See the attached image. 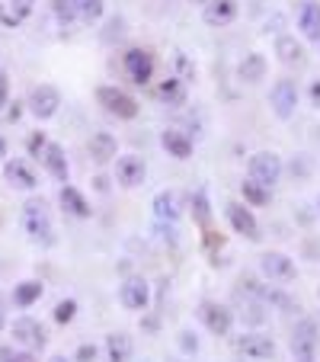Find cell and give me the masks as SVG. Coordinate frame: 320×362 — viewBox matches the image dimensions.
<instances>
[{
	"label": "cell",
	"mask_w": 320,
	"mask_h": 362,
	"mask_svg": "<svg viewBox=\"0 0 320 362\" xmlns=\"http://www.w3.org/2000/svg\"><path fill=\"white\" fill-rule=\"evenodd\" d=\"M4 177H7V183L10 186H16V189H35V173L29 170L23 160H7L4 164Z\"/></svg>",
	"instance_id": "cell-19"
},
{
	"label": "cell",
	"mask_w": 320,
	"mask_h": 362,
	"mask_svg": "<svg viewBox=\"0 0 320 362\" xmlns=\"http://www.w3.org/2000/svg\"><path fill=\"white\" fill-rule=\"evenodd\" d=\"M292 359L295 362H314L317 359V324L311 317L295 324L292 330Z\"/></svg>",
	"instance_id": "cell-4"
},
{
	"label": "cell",
	"mask_w": 320,
	"mask_h": 362,
	"mask_svg": "<svg viewBox=\"0 0 320 362\" xmlns=\"http://www.w3.org/2000/svg\"><path fill=\"white\" fill-rule=\"evenodd\" d=\"M48 362H71V359H68V356H52Z\"/></svg>",
	"instance_id": "cell-43"
},
{
	"label": "cell",
	"mask_w": 320,
	"mask_h": 362,
	"mask_svg": "<svg viewBox=\"0 0 320 362\" xmlns=\"http://www.w3.org/2000/svg\"><path fill=\"white\" fill-rule=\"evenodd\" d=\"M96 100H100L102 110L112 112L116 119H135L138 116L135 96H129L125 90H119V87H100L96 90Z\"/></svg>",
	"instance_id": "cell-6"
},
{
	"label": "cell",
	"mask_w": 320,
	"mask_h": 362,
	"mask_svg": "<svg viewBox=\"0 0 320 362\" xmlns=\"http://www.w3.org/2000/svg\"><path fill=\"white\" fill-rule=\"evenodd\" d=\"M58 199H61V205L68 209L71 215H77V218H90V202L83 199L81 189H74V186H64Z\"/></svg>",
	"instance_id": "cell-24"
},
{
	"label": "cell",
	"mask_w": 320,
	"mask_h": 362,
	"mask_svg": "<svg viewBox=\"0 0 320 362\" xmlns=\"http://www.w3.org/2000/svg\"><path fill=\"white\" fill-rule=\"evenodd\" d=\"M96 359V346L93 343H83L81 349H77V362H93Z\"/></svg>",
	"instance_id": "cell-37"
},
{
	"label": "cell",
	"mask_w": 320,
	"mask_h": 362,
	"mask_svg": "<svg viewBox=\"0 0 320 362\" xmlns=\"http://www.w3.org/2000/svg\"><path fill=\"white\" fill-rule=\"evenodd\" d=\"M23 228L32 240L39 244H55V231H52V215H48V205L42 199H29L23 205Z\"/></svg>",
	"instance_id": "cell-2"
},
{
	"label": "cell",
	"mask_w": 320,
	"mask_h": 362,
	"mask_svg": "<svg viewBox=\"0 0 320 362\" xmlns=\"http://www.w3.org/2000/svg\"><path fill=\"white\" fill-rule=\"evenodd\" d=\"M125 74H129L131 83L144 87L154 74V55H150L148 48H129L125 52Z\"/></svg>",
	"instance_id": "cell-7"
},
{
	"label": "cell",
	"mask_w": 320,
	"mask_h": 362,
	"mask_svg": "<svg viewBox=\"0 0 320 362\" xmlns=\"http://www.w3.org/2000/svg\"><path fill=\"white\" fill-rule=\"evenodd\" d=\"M173 62H177L179 74H183V83H186V81H192V77H196V64H192L189 58L183 55V52H177V55H173Z\"/></svg>",
	"instance_id": "cell-34"
},
{
	"label": "cell",
	"mask_w": 320,
	"mask_h": 362,
	"mask_svg": "<svg viewBox=\"0 0 320 362\" xmlns=\"http://www.w3.org/2000/svg\"><path fill=\"white\" fill-rule=\"evenodd\" d=\"M90 158H93L96 164H109V160L116 158V135L96 132V135L90 138Z\"/></svg>",
	"instance_id": "cell-21"
},
{
	"label": "cell",
	"mask_w": 320,
	"mask_h": 362,
	"mask_svg": "<svg viewBox=\"0 0 320 362\" xmlns=\"http://www.w3.org/2000/svg\"><path fill=\"white\" fill-rule=\"evenodd\" d=\"M247 170H250L253 183L266 186V189H273V186L279 183V177H282V158H279V154H273V151H259V154H253V158H250Z\"/></svg>",
	"instance_id": "cell-3"
},
{
	"label": "cell",
	"mask_w": 320,
	"mask_h": 362,
	"mask_svg": "<svg viewBox=\"0 0 320 362\" xmlns=\"http://www.w3.org/2000/svg\"><path fill=\"white\" fill-rule=\"evenodd\" d=\"M106 29H109V33H106V39H112V35L119 39V35H122V29H125V23L122 20H109V26H106Z\"/></svg>",
	"instance_id": "cell-39"
},
{
	"label": "cell",
	"mask_w": 320,
	"mask_h": 362,
	"mask_svg": "<svg viewBox=\"0 0 320 362\" xmlns=\"http://www.w3.org/2000/svg\"><path fill=\"white\" fill-rule=\"evenodd\" d=\"M269 103H273V112L279 119H292L298 110V87L292 81H275L269 90Z\"/></svg>",
	"instance_id": "cell-9"
},
{
	"label": "cell",
	"mask_w": 320,
	"mask_h": 362,
	"mask_svg": "<svg viewBox=\"0 0 320 362\" xmlns=\"http://www.w3.org/2000/svg\"><path fill=\"white\" fill-rule=\"evenodd\" d=\"M234 346H237V353H244L247 359H253V362H263V359H273L275 356V340L266 334H244V337H237Z\"/></svg>",
	"instance_id": "cell-10"
},
{
	"label": "cell",
	"mask_w": 320,
	"mask_h": 362,
	"mask_svg": "<svg viewBox=\"0 0 320 362\" xmlns=\"http://www.w3.org/2000/svg\"><path fill=\"white\" fill-rule=\"evenodd\" d=\"M13 340L23 343V346H42L45 343V330H42L39 321H32V317H16L13 321Z\"/></svg>",
	"instance_id": "cell-17"
},
{
	"label": "cell",
	"mask_w": 320,
	"mask_h": 362,
	"mask_svg": "<svg viewBox=\"0 0 320 362\" xmlns=\"http://www.w3.org/2000/svg\"><path fill=\"white\" fill-rule=\"evenodd\" d=\"M7 362H35V359H32V356H29V353H16V356H10Z\"/></svg>",
	"instance_id": "cell-41"
},
{
	"label": "cell",
	"mask_w": 320,
	"mask_h": 362,
	"mask_svg": "<svg viewBox=\"0 0 320 362\" xmlns=\"http://www.w3.org/2000/svg\"><path fill=\"white\" fill-rule=\"evenodd\" d=\"M298 29L304 33V39L320 42V4H314V0H304V4H301Z\"/></svg>",
	"instance_id": "cell-18"
},
{
	"label": "cell",
	"mask_w": 320,
	"mask_h": 362,
	"mask_svg": "<svg viewBox=\"0 0 320 362\" xmlns=\"http://www.w3.org/2000/svg\"><path fill=\"white\" fill-rule=\"evenodd\" d=\"M74 315H77V301H61V305H58L55 308V321L58 324H71V321H74Z\"/></svg>",
	"instance_id": "cell-32"
},
{
	"label": "cell",
	"mask_w": 320,
	"mask_h": 362,
	"mask_svg": "<svg viewBox=\"0 0 320 362\" xmlns=\"http://www.w3.org/2000/svg\"><path fill=\"white\" fill-rule=\"evenodd\" d=\"M240 317H247L250 324H263L266 321L263 305H259V301H247V311H240Z\"/></svg>",
	"instance_id": "cell-35"
},
{
	"label": "cell",
	"mask_w": 320,
	"mask_h": 362,
	"mask_svg": "<svg viewBox=\"0 0 320 362\" xmlns=\"http://www.w3.org/2000/svg\"><path fill=\"white\" fill-rule=\"evenodd\" d=\"M317 209H320V199H317Z\"/></svg>",
	"instance_id": "cell-46"
},
{
	"label": "cell",
	"mask_w": 320,
	"mask_h": 362,
	"mask_svg": "<svg viewBox=\"0 0 320 362\" xmlns=\"http://www.w3.org/2000/svg\"><path fill=\"white\" fill-rule=\"evenodd\" d=\"M119 301H122L129 311H144L150 301V288L148 282L141 279V276H131V279L122 282V288H119Z\"/></svg>",
	"instance_id": "cell-12"
},
{
	"label": "cell",
	"mask_w": 320,
	"mask_h": 362,
	"mask_svg": "<svg viewBox=\"0 0 320 362\" xmlns=\"http://www.w3.org/2000/svg\"><path fill=\"white\" fill-rule=\"evenodd\" d=\"M7 96H10V83H7V74L0 71V110L7 106Z\"/></svg>",
	"instance_id": "cell-38"
},
{
	"label": "cell",
	"mask_w": 320,
	"mask_h": 362,
	"mask_svg": "<svg viewBox=\"0 0 320 362\" xmlns=\"http://www.w3.org/2000/svg\"><path fill=\"white\" fill-rule=\"evenodd\" d=\"M74 4V16H81L83 23H96L102 16V0H71Z\"/></svg>",
	"instance_id": "cell-29"
},
{
	"label": "cell",
	"mask_w": 320,
	"mask_h": 362,
	"mask_svg": "<svg viewBox=\"0 0 320 362\" xmlns=\"http://www.w3.org/2000/svg\"><path fill=\"white\" fill-rule=\"evenodd\" d=\"M160 144H164L177 160H186L192 154V138L183 135V132H177V129H167L164 135H160Z\"/></svg>",
	"instance_id": "cell-22"
},
{
	"label": "cell",
	"mask_w": 320,
	"mask_h": 362,
	"mask_svg": "<svg viewBox=\"0 0 320 362\" xmlns=\"http://www.w3.org/2000/svg\"><path fill=\"white\" fill-rule=\"evenodd\" d=\"M144 177H148V167H144V160L138 158V154H122V158L116 160V180L125 186V189L141 186Z\"/></svg>",
	"instance_id": "cell-11"
},
{
	"label": "cell",
	"mask_w": 320,
	"mask_h": 362,
	"mask_svg": "<svg viewBox=\"0 0 320 362\" xmlns=\"http://www.w3.org/2000/svg\"><path fill=\"white\" fill-rule=\"evenodd\" d=\"M237 0H208L202 7V20L208 26H227V23L237 20Z\"/></svg>",
	"instance_id": "cell-16"
},
{
	"label": "cell",
	"mask_w": 320,
	"mask_h": 362,
	"mask_svg": "<svg viewBox=\"0 0 320 362\" xmlns=\"http://www.w3.org/2000/svg\"><path fill=\"white\" fill-rule=\"evenodd\" d=\"M29 154L32 158H39L42 164H45V170L52 173L55 180H68V158H64V148L61 144H55V141H48L45 135H32L29 138Z\"/></svg>",
	"instance_id": "cell-1"
},
{
	"label": "cell",
	"mask_w": 320,
	"mask_h": 362,
	"mask_svg": "<svg viewBox=\"0 0 320 362\" xmlns=\"http://www.w3.org/2000/svg\"><path fill=\"white\" fill-rule=\"evenodd\" d=\"M275 55H279L282 64H298L304 58V48H301V42L295 35H279L275 39Z\"/></svg>",
	"instance_id": "cell-23"
},
{
	"label": "cell",
	"mask_w": 320,
	"mask_h": 362,
	"mask_svg": "<svg viewBox=\"0 0 320 362\" xmlns=\"http://www.w3.org/2000/svg\"><path fill=\"white\" fill-rule=\"evenodd\" d=\"M189 4H202V7H205V4H208V0H189Z\"/></svg>",
	"instance_id": "cell-44"
},
{
	"label": "cell",
	"mask_w": 320,
	"mask_h": 362,
	"mask_svg": "<svg viewBox=\"0 0 320 362\" xmlns=\"http://www.w3.org/2000/svg\"><path fill=\"white\" fill-rule=\"evenodd\" d=\"M237 77L244 83H259L266 77V58L259 55V52L244 55V58H240V64H237Z\"/></svg>",
	"instance_id": "cell-20"
},
{
	"label": "cell",
	"mask_w": 320,
	"mask_h": 362,
	"mask_svg": "<svg viewBox=\"0 0 320 362\" xmlns=\"http://www.w3.org/2000/svg\"><path fill=\"white\" fill-rule=\"evenodd\" d=\"M170 362H179V359H170Z\"/></svg>",
	"instance_id": "cell-47"
},
{
	"label": "cell",
	"mask_w": 320,
	"mask_h": 362,
	"mask_svg": "<svg viewBox=\"0 0 320 362\" xmlns=\"http://www.w3.org/2000/svg\"><path fill=\"white\" fill-rule=\"evenodd\" d=\"M52 4H55L58 20H61L64 26H71V23H74V4H71V0H52Z\"/></svg>",
	"instance_id": "cell-33"
},
{
	"label": "cell",
	"mask_w": 320,
	"mask_h": 362,
	"mask_svg": "<svg viewBox=\"0 0 320 362\" xmlns=\"http://www.w3.org/2000/svg\"><path fill=\"white\" fill-rule=\"evenodd\" d=\"M42 298V282H35V279H29V282H20L16 286V292H13V301L20 308H29V305H35V301Z\"/></svg>",
	"instance_id": "cell-28"
},
{
	"label": "cell",
	"mask_w": 320,
	"mask_h": 362,
	"mask_svg": "<svg viewBox=\"0 0 320 362\" xmlns=\"http://www.w3.org/2000/svg\"><path fill=\"white\" fill-rule=\"evenodd\" d=\"M35 10V0H7V10H4V23L7 26H20L29 20V13Z\"/></svg>",
	"instance_id": "cell-26"
},
{
	"label": "cell",
	"mask_w": 320,
	"mask_h": 362,
	"mask_svg": "<svg viewBox=\"0 0 320 362\" xmlns=\"http://www.w3.org/2000/svg\"><path fill=\"white\" fill-rule=\"evenodd\" d=\"M0 158H4V141H0Z\"/></svg>",
	"instance_id": "cell-45"
},
{
	"label": "cell",
	"mask_w": 320,
	"mask_h": 362,
	"mask_svg": "<svg viewBox=\"0 0 320 362\" xmlns=\"http://www.w3.org/2000/svg\"><path fill=\"white\" fill-rule=\"evenodd\" d=\"M307 93H311V103L320 110V77H317V81H311V90H307Z\"/></svg>",
	"instance_id": "cell-40"
},
{
	"label": "cell",
	"mask_w": 320,
	"mask_h": 362,
	"mask_svg": "<svg viewBox=\"0 0 320 362\" xmlns=\"http://www.w3.org/2000/svg\"><path fill=\"white\" fill-rule=\"evenodd\" d=\"M192 215H196V221H198L202 228H208V221H211V209H208V196H205L202 189L192 192Z\"/></svg>",
	"instance_id": "cell-30"
},
{
	"label": "cell",
	"mask_w": 320,
	"mask_h": 362,
	"mask_svg": "<svg viewBox=\"0 0 320 362\" xmlns=\"http://www.w3.org/2000/svg\"><path fill=\"white\" fill-rule=\"evenodd\" d=\"M58 106H61V93H58L52 83L32 87V93H29V110H32L35 119H52L58 112Z\"/></svg>",
	"instance_id": "cell-8"
},
{
	"label": "cell",
	"mask_w": 320,
	"mask_h": 362,
	"mask_svg": "<svg viewBox=\"0 0 320 362\" xmlns=\"http://www.w3.org/2000/svg\"><path fill=\"white\" fill-rule=\"evenodd\" d=\"M179 346H183L186 353H196V349H198L196 334H189V330H183V334H179Z\"/></svg>",
	"instance_id": "cell-36"
},
{
	"label": "cell",
	"mask_w": 320,
	"mask_h": 362,
	"mask_svg": "<svg viewBox=\"0 0 320 362\" xmlns=\"http://www.w3.org/2000/svg\"><path fill=\"white\" fill-rule=\"evenodd\" d=\"M157 100H164L167 106H179V103L186 100L183 81H179V77H170V81H164L160 87H157Z\"/></svg>",
	"instance_id": "cell-27"
},
{
	"label": "cell",
	"mask_w": 320,
	"mask_h": 362,
	"mask_svg": "<svg viewBox=\"0 0 320 362\" xmlns=\"http://www.w3.org/2000/svg\"><path fill=\"white\" fill-rule=\"evenodd\" d=\"M259 273H263V279L285 286V282H292L295 276H298V269H295L292 257H285V253H279V250H269L259 257Z\"/></svg>",
	"instance_id": "cell-5"
},
{
	"label": "cell",
	"mask_w": 320,
	"mask_h": 362,
	"mask_svg": "<svg viewBox=\"0 0 320 362\" xmlns=\"http://www.w3.org/2000/svg\"><path fill=\"white\" fill-rule=\"evenodd\" d=\"M183 215V199L177 189H160L154 196V218L160 225H173V221Z\"/></svg>",
	"instance_id": "cell-13"
},
{
	"label": "cell",
	"mask_w": 320,
	"mask_h": 362,
	"mask_svg": "<svg viewBox=\"0 0 320 362\" xmlns=\"http://www.w3.org/2000/svg\"><path fill=\"white\" fill-rule=\"evenodd\" d=\"M198 315H202L205 327H208L211 334L225 337L227 330H231V311H227L225 305H218V301H202V308H198Z\"/></svg>",
	"instance_id": "cell-15"
},
{
	"label": "cell",
	"mask_w": 320,
	"mask_h": 362,
	"mask_svg": "<svg viewBox=\"0 0 320 362\" xmlns=\"http://www.w3.org/2000/svg\"><path fill=\"white\" fill-rule=\"evenodd\" d=\"M227 221H231L234 231L244 234L247 240H259V225H256V218H253V212L247 209V205L227 202Z\"/></svg>",
	"instance_id": "cell-14"
},
{
	"label": "cell",
	"mask_w": 320,
	"mask_h": 362,
	"mask_svg": "<svg viewBox=\"0 0 320 362\" xmlns=\"http://www.w3.org/2000/svg\"><path fill=\"white\" fill-rule=\"evenodd\" d=\"M131 337L129 334H109L106 337V353H109V362H129L131 359Z\"/></svg>",
	"instance_id": "cell-25"
},
{
	"label": "cell",
	"mask_w": 320,
	"mask_h": 362,
	"mask_svg": "<svg viewBox=\"0 0 320 362\" xmlns=\"http://www.w3.org/2000/svg\"><path fill=\"white\" fill-rule=\"evenodd\" d=\"M4 324H7V308H4V298H0V330H4Z\"/></svg>",
	"instance_id": "cell-42"
},
{
	"label": "cell",
	"mask_w": 320,
	"mask_h": 362,
	"mask_svg": "<svg viewBox=\"0 0 320 362\" xmlns=\"http://www.w3.org/2000/svg\"><path fill=\"white\" fill-rule=\"evenodd\" d=\"M240 189H244V199L253 205H266L269 202V189L259 183H253V180H247V183H240Z\"/></svg>",
	"instance_id": "cell-31"
}]
</instances>
